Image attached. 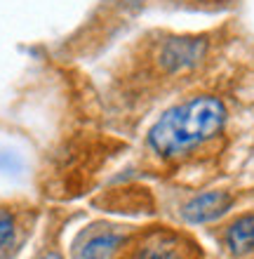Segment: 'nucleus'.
<instances>
[{"label": "nucleus", "mask_w": 254, "mask_h": 259, "mask_svg": "<svg viewBox=\"0 0 254 259\" xmlns=\"http://www.w3.org/2000/svg\"><path fill=\"white\" fill-rule=\"evenodd\" d=\"M125 236H118V233H99V236H92V238L80 247V259H111L116 254L118 245Z\"/></svg>", "instance_id": "obj_5"}, {"label": "nucleus", "mask_w": 254, "mask_h": 259, "mask_svg": "<svg viewBox=\"0 0 254 259\" xmlns=\"http://www.w3.org/2000/svg\"><path fill=\"white\" fill-rule=\"evenodd\" d=\"M111 259H202V247L186 231L148 226L127 233Z\"/></svg>", "instance_id": "obj_2"}, {"label": "nucleus", "mask_w": 254, "mask_h": 259, "mask_svg": "<svg viewBox=\"0 0 254 259\" xmlns=\"http://www.w3.org/2000/svg\"><path fill=\"white\" fill-rule=\"evenodd\" d=\"M228 120L226 102L212 92H198L177 102L153 123L146 146L167 163L184 160L224 132Z\"/></svg>", "instance_id": "obj_1"}, {"label": "nucleus", "mask_w": 254, "mask_h": 259, "mask_svg": "<svg viewBox=\"0 0 254 259\" xmlns=\"http://www.w3.org/2000/svg\"><path fill=\"white\" fill-rule=\"evenodd\" d=\"M19 226V212L10 205H0V252L10 250L17 243Z\"/></svg>", "instance_id": "obj_6"}, {"label": "nucleus", "mask_w": 254, "mask_h": 259, "mask_svg": "<svg viewBox=\"0 0 254 259\" xmlns=\"http://www.w3.org/2000/svg\"><path fill=\"white\" fill-rule=\"evenodd\" d=\"M221 243L235 259H254V212L231 219L221 231Z\"/></svg>", "instance_id": "obj_3"}, {"label": "nucleus", "mask_w": 254, "mask_h": 259, "mask_svg": "<svg viewBox=\"0 0 254 259\" xmlns=\"http://www.w3.org/2000/svg\"><path fill=\"white\" fill-rule=\"evenodd\" d=\"M233 205V196L228 191H207L200 193L184 207V219L191 224H205L221 217Z\"/></svg>", "instance_id": "obj_4"}, {"label": "nucleus", "mask_w": 254, "mask_h": 259, "mask_svg": "<svg viewBox=\"0 0 254 259\" xmlns=\"http://www.w3.org/2000/svg\"><path fill=\"white\" fill-rule=\"evenodd\" d=\"M177 3H186V5H198V7H210V5H224L228 0H177Z\"/></svg>", "instance_id": "obj_7"}]
</instances>
